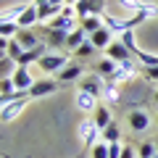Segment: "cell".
I'll list each match as a JSON object with an SVG mask.
<instances>
[{
  "instance_id": "obj_35",
  "label": "cell",
  "mask_w": 158,
  "mask_h": 158,
  "mask_svg": "<svg viewBox=\"0 0 158 158\" xmlns=\"http://www.w3.org/2000/svg\"><path fill=\"white\" fill-rule=\"evenodd\" d=\"M156 148H158V140H156Z\"/></svg>"
},
{
  "instance_id": "obj_3",
  "label": "cell",
  "mask_w": 158,
  "mask_h": 158,
  "mask_svg": "<svg viewBox=\"0 0 158 158\" xmlns=\"http://www.w3.org/2000/svg\"><path fill=\"white\" fill-rule=\"evenodd\" d=\"M127 127H129L132 132H148L150 129V116H148V111L132 108V111L127 113Z\"/></svg>"
},
{
  "instance_id": "obj_8",
  "label": "cell",
  "mask_w": 158,
  "mask_h": 158,
  "mask_svg": "<svg viewBox=\"0 0 158 158\" xmlns=\"http://www.w3.org/2000/svg\"><path fill=\"white\" fill-rule=\"evenodd\" d=\"M58 87H61V82H58V79H34L32 90H29V98L53 95V92H58Z\"/></svg>"
},
{
  "instance_id": "obj_5",
  "label": "cell",
  "mask_w": 158,
  "mask_h": 158,
  "mask_svg": "<svg viewBox=\"0 0 158 158\" xmlns=\"http://www.w3.org/2000/svg\"><path fill=\"white\" fill-rule=\"evenodd\" d=\"M42 40H45L48 50H61V48H66V40H69V32H63V29H42Z\"/></svg>"
},
{
  "instance_id": "obj_7",
  "label": "cell",
  "mask_w": 158,
  "mask_h": 158,
  "mask_svg": "<svg viewBox=\"0 0 158 158\" xmlns=\"http://www.w3.org/2000/svg\"><path fill=\"white\" fill-rule=\"evenodd\" d=\"M13 85H16V90L19 92H27L29 95V90H32V85H34V77H32V66H19L16 71H13Z\"/></svg>"
},
{
  "instance_id": "obj_1",
  "label": "cell",
  "mask_w": 158,
  "mask_h": 158,
  "mask_svg": "<svg viewBox=\"0 0 158 158\" xmlns=\"http://www.w3.org/2000/svg\"><path fill=\"white\" fill-rule=\"evenodd\" d=\"M37 66H40V71H45V74H61L63 69L69 66V58L63 56L61 50H48L45 56L37 61Z\"/></svg>"
},
{
  "instance_id": "obj_18",
  "label": "cell",
  "mask_w": 158,
  "mask_h": 158,
  "mask_svg": "<svg viewBox=\"0 0 158 158\" xmlns=\"http://www.w3.org/2000/svg\"><path fill=\"white\" fill-rule=\"evenodd\" d=\"M79 27L85 29L87 34H92L100 27H106V24H103V16H85V19H79Z\"/></svg>"
},
{
  "instance_id": "obj_22",
  "label": "cell",
  "mask_w": 158,
  "mask_h": 158,
  "mask_svg": "<svg viewBox=\"0 0 158 158\" xmlns=\"http://www.w3.org/2000/svg\"><path fill=\"white\" fill-rule=\"evenodd\" d=\"M19 32H21L19 21H0V37L13 40V37H19Z\"/></svg>"
},
{
  "instance_id": "obj_24",
  "label": "cell",
  "mask_w": 158,
  "mask_h": 158,
  "mask_svg": "<svg viewBox=\"0 0 158 158\" xmlns=\"http://www.w3.org/2000/svg\"><path fill=\"white\" fill-rule=\"evenodd\" d=\"M29 8V3H19V6H11V8H6L3 11V21H16L19 16H21L24 11Z\"/></svg>"
},
{
  "instance_id": "obj_23",
  "label": "cell",
  "mask_w": 158,
  "mask_h": 158,
  "mask_svg": "<svg viewBox=\"0 0 158 158\" xmlns=\"http://www.w3.org/2000/svg\"><path fill=\"white\" fill-rule=\"evenodd\" d=\"M103 142H121V129H118L116 121H111V124L103 129Z\"/></svg>"
},
{
  "instance_id": "obj_19",
  "label": "cell",
  "mask_w": 158,
  "mask_h": 158,
  "mask_svg": "<svg viewBox=\"0 0 158 158\" xmlns=\"http://www.w3.org/2000/svg\"><path fill=\"white\" fill-rule=\"evenodd\" d=\"M116 66H118V63L111 61V58H100V61H98V66H95V74H100L103 79H108V77H113Z\"/></svg>"
},
{
  "instance_id": "obj_11",
  "label": "cell",
  "mask_w": 158,
  "mask_h": 158,
  "mask_svg": "<svg viewBox=\"0 0 158 158\" xmlns=\"http://www.w3.org/2000/svg\"><path fill=\"white\" fill-rule=\"evenodd\" d=\"M27 103H29V98H21V100H13V103H8V106H3V108H0L3 121H13V118L27 108Z\"/></svg>"
},
{
  "instance_id": "obj_12",
  "label": "cell",
  "mask_w": 158,
  "mask_h": 158,
  "mask_svg": "<svg viewBox=\"0 0 158 158\" xmlns=\"http://www.w3.org/2000/svg\"><path fill=\"white\" fill-rule=\"evenodd\" d=\"M74 100H77V108H79V111H85V113H95V108L100 106L95 95L82 92V90H77V98H74Z\"/></svg>"
},
{
  "instance_id": "obj_30",
  "label": "cell",
  "mask_w": 158,
  "mask_h": 158,
  "mask_svg": "<svg viewBox=\"0 0 158 158\" xmlns=\"http://www.w3.org/2000/svg\"><path fill=\"white\" fill-rule=\"evenodd\" d=\"M95 50H98V48L92 45L90 40H87V42L79 48V50H74V56H77V58H90V56H95Z\"/></svg>"
},
{
  "instance_id": "obj_25",
  "label": "cell",
  "mask_w": 158,
  "mask_h": 158,
  "mask_svg": "<svg viewBox=\"0 0 158 158\" xmlns=\"http://www.w3.org/2000/svg\"><path fill=\"white\" fill-rule=\"evenodd\" d=\"M103 95H106L111 103H118V100H121V92H118V87L113 85V82H106V87H103Z\"/></svg>"
},
{
  "instance_id": "obj_33",
  "label": "cell",
  "mask_w": 158,
  "mask_h": 158,
  "mask_svg": "<svg viewBox=\"0 0 158 158\" xmlns=\"http://www.w3.org/2000/svg\"><path fill=\"white\" fill-rule=\"evenodd\" d=\"M121 158H137L135 148H132V145H124V150H121Z\"/></svg>"
},
{
  "instance_id": "obj_34",
  "label": "cell",
  "mask_w": 158,
  "mask_h": 158,
  "mask_svg": "<svg viewBox=\"0 0 158 158\" xmlns=\"http://www.w3.org/2000/svg\"><path fill=\"white\" fill-rule=\"evenodd\" d=\"M153 100H156V106H158V90H156V92H153Z\"/></svg>"
},
{
  "instance_id": "obj_17",
  "label": "cell",
  "mask_w": 158,
  "mask_h": 158,
  "mask_svg": "<svg viewBox=\"0 0 158 158\" xmlns=\"http://www.w3.org/2000/svg\"><path fill=\"white\" fill-rule=\"evenodd\" d=\"M16 69H19V63L11 56H0V79H11Z\"/></svg>"
},
{
  "instance_id": "obj_16",
  "label": "cell",
  "mask_w": 158,
  "mask_h": 158,
  "mask_svg": "<svg viewBox=\"0 0 158 158\" xmlns=\"http://www.w3.org/2000/svg\"><path fill=\"white\" fill-rule=\"evenodd\" d=\"M56 77H58L61 85H69V82H74V79H82V66H79V63H69V66L63 69L61 74H56Z\"/></svg>"
},
{
  "instance_id": "obj_26",
  "label": "cell",
  "mask_w": 158,
  "mask_h": 158,
  "mask_svg": "<svg viewBox=\"0 0 158 158\" xmlns=\"http://www.w3.org/2000/svg\"><path fill=\"white\" fill-rule=\"evenodd\" d=\"M6 56H11L13 61H19V58L24 56V48H21V42H19L16 37H13L11 42H8V53H6Z\"/></svg>"
},
{
  "instance_id": "obj_29",
  "label": "cell",
  "mask_w": 158,
  "mask_h": 158,
  "mask_svg": "<svg viewBox=\"0 0 158 158\" xmlns=\"http://www.w3.org/2000/svg\"><path fill=\"white\" fill-rule=\"evenodd\" d=\"M118 40H121V42H124V45L137 56V50H140V48H137V42H135V34H132V29H129V32H124V34H118Z\"/></svg>"
},
{
  "instance_id": "obj_20",
  "label": "cell",
  "mask_w": 158,
  "mask_h": 158,
  "mask_svg": "<svg viewBox=\"0 0 158 158\" xmlns=\"http://www.w3.org/2000/svg\"><path fill=\"white\" fill-rule=\"evenodd\" d=\"M92 121H95V124L100 127V129H106V127L113 121V116H111V108H106V106H98V108H95V118H92Z\"/></svg>"
},
{
  "instance_id": "obj_14",
  "label": "cell",
  "mask_w": 158,
  "mask_h": 158,
  "mask_svg": "<svg viewBox=\"0 0 158 158\" xmlns=\"http://www.w3.org/2000/svg\"><path fill=\"white\" fill-rule=\"evenodd\" d=\"M16 21H19V27H21V29H32L34 24L40 21V8L34 6V3H29V8L16 19Z\"/></svg>"
},
{
  "instance_id": "obj_15",
  "label": "cell",
  "mask_w": 158,
  "mask_h": 158,
  "mask_svg": "<svg viewBox=\"0 0 158 158\" xmlns=\"http://www.w3.org/2000/svg\"><path fill=\"white\" fill-rule=\"evenodd\" d=\"M87 40H90V34H87V32H85V29H82V27H77V29H74V32H69L66 48H69V50H79V48L85 45Z\"/></svg>"
},
{
  "instance_id": "obj_6",
  "label": "cell",
  "mask_w": 158,
  "mask_h": 158,
  "mask_svg": "<svg viewBox=\"0 0 158 158\" xmlns=\"http://www.w3.org/2000/svg\"><path fill=\"white\" fill-rule=\"evenodd\" d=\"M132 56H135V53H132L129 48L121 42V40H113L111 45L106 48V58H111V61H116V63H127V61H132Z\"/></svg>"
},
{
  "instance_id": "obj_13",
  "label": "cell",
  "mask_w": 158,
  "mask_h": 158,
  "mask_svg": "<svg viewBox=\"0 0 158 158\" xmlns=\"http://www.w3.org/2000/svg\"><path fill=\"white\" fill-rule=\"evenodd\" d=\"M16 40L21 42V48H24V50H32V48L42 45V34H37L34 29H21Z\"/></svg>"
},
{
  "instance_id": "obj_31",
  "label": "cell",
  "mask_w": 158,
  "mask_h": 158,
  "mask_svg": "<svg viewBox=\"0 0 158 158\" xmlns=\"http://www.w3.org/2000/svg\"><path fill=\"white\" fill-rule=\"evenodd\" d=\"M121 150H124L121 142H108V158H121Z\"/></svg>"
},
{
  "instance_id": "obj_4",
  "label": "cell",
  "mask_w": 158,
  "mask_h": 158,
  "mask_svg": "<svg viewBox=\"0 0 158 158\" xmlns=\"http://www.w3.org/2000/svg\"><path fill=\"white\" fill-rule=\"evenodd\" d=\"M79 137H82V142H85L87 148H92L95 142L103 140V129L95 124V121H90V118H87V121H82V124H79Z\"/></svg>"
},
{
  "instance_id": "obj_28",
  "label": "cell",
  "mask_w": 158,
  "mask_h": 158,
  "mask_svg": "<svg viewBox=\"0 0 158 158\" xmlns=\"http://www.w3.org/2000/svg\"><path fill=\"white\" fill-rule=\"evenodd\" d=\"M135 58L142 63V66H158V56H150V53H145V50H137Z\"/></svg>"
},
{
  "instance_id": "obj_21",
  "label": "cell",
  "mask_w": 158,
  "mask_h": 158,
  "mask_svg": "<svg viewBox=\"0 0 158 158\" xmlns=\"http://www.w3.org/2000/svg\"><path fill=\"white\" fill-rule=\"evenodd\" d=\"M158 156V148H156V140H142L137 145V158H153Z\"/></svg>"
},
{
  "instance_id": "obj_2",
  "label": "cell",
  "mask_w": 158,
  "mask_h": 158,
  "mask_svg": "<svg viewBox=\"0 0 158 158\" xmlns=\"http://www.w3.org/2000/svg\"><path fill=\"white\" fill-rule=\"evenodd\" d=\"M74 11L79 19L85 16H106V0H79L74 3Z\"/></svg>"
},
{
  "instance_id": "obj_32",
  "label": "cell",
  "mask_w": 158,
  "mask_h": 158,
  "mask_svg": "<svg viewBox=\"0 0 158 158\" xmlns=\"http://www.w3.org/2000/svg\"><path fill=\"white\" fill-rule=\"evenodd\" d=\"M142 77L150 82H158V66H142Z\"/></svg>"
},
{
  "instance_id": "obj_36",
  "label": "cell",
  "mask_w": 158,
  "mask_h": 158,
  "mask_svg": "<svg viewBox=\"0 0 158 158\" xmlns=\"http://www.w3.org/2000/svg\"><path fill=\"white\" fill-rule=\"evenodd\" d=\"M153 158H158V156H153Z\"/></svg>"
},
{
  "instance_id": "obj_27",
  "label": "cell",
  "mask_w": 158,
  "mask_h": 158,
  "mask_svg": "<svg viewBox=\"0 0 158 158\" xmlns=\"http://www.w3.org/2000/svg\"><path fill=\"white\" fill-rule=\"evenodd\" d=\"M90 156L92 158H108V142H95V145L90 148Z\"/></svg>"
},
{
  "instance_id": "obj_37",
  "label": "cell",
  "mask_w": 158,
  "mask_h": 158,
  "mask_svg": "<svg viewBox=\"0 0 158 158\" xmlns=\"http://www.w3.org/2000/svg\"><path fill=\"white\" fill-rule=\"evenodd\" d=\"M77 158H82V156H77Z\"/></svg>"
},
{
  "instance_id": "obj_10",
  "label": "cell",
  "mask_w": 158,
  "mask_h": 158,
  "mask_svg": "<svg viewBox=\"0 0 158 158\" xmlns=\"http://www.w3.org/2000/svg\"><path fill=\"white\" fill-rule=\"evenodd\" d=\"M113 40H116V37H113V32H111L108 27H100L98 32H92V34H90V42L98 48V50H106V48L111 45Z\"/></svg>"
},
{
  "instance_id": "obj_9",
  "label": "cell",
  "mask_w": 158,
  "mask_h": 158,
  "mask_svg": "<svg viewBox=\"0 0 158 158\" xmlns=\"http://www.w3.org/2000/svg\"><path fill=\"white\" fill-rule=\"evenodd\" d=\"M103 87H106V79H103L100 74H90V77L79 79V87H77V90H82V92H90V95L100 98V95H103Z\"/></svg>"
}]
</instances>
